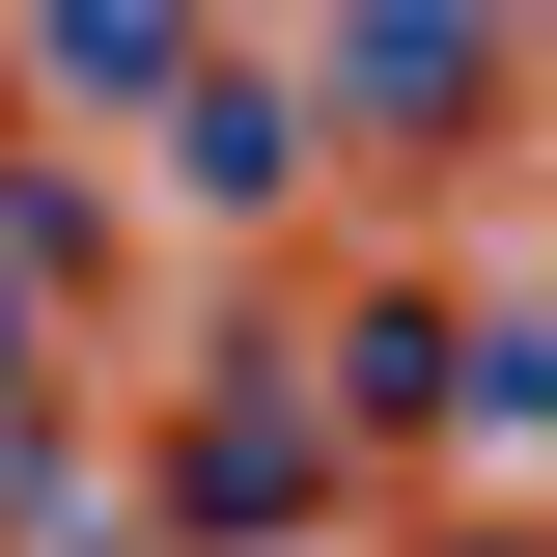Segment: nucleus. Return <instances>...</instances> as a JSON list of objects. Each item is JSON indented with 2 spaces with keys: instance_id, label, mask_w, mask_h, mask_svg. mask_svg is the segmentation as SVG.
Returning <instances> with one entry per match:
<instances>
[{
  "instance_id": "3",
  "label": "nucleus",
  "mask_w": 557,
  "mask_h": 557,
  "mask_svg": "<svg viewBox=\"0 0 557 557\" xmlns=\"http://www.w3.org/2000/svg\"><path fill=\"white\" fill-rule=\"evenodd\" d=\"M28 57H57L84 112H168V84H196V0H28Z\"/></svg>"
},
{
  "instance_id": "2",
  "label": "nucleus",
  "mask_w": 557,
  "mask_h": 557,
  "mask_svg": "<svg viewBox=\"0 0 557 557\" xmlns=\"http://www.w3.org/2000/svg\"><path fill=\"white\" fill-rule=\"evenodd\" d=\"M307 139H335L307 84H168V196H223V223H251V196H307Z\"/></svg>"
},
{
  "instance_id": "4",
  "label": "nucleus",
  "mask_w": 557,
  "mask_h": 557,
  "mask_svg": "<svg viewBox=\"0 0 557 557\" xmlns=\"http://www.w3.org/2000/svg\"><path fill=\"white\" fill-rule=\"evenodd\" d=\"M446 418H474V446H557V307H474V335H446Z\"/></svg>"
},
{
  "instance_id": "5",
  "label": "nucleus",
  "mask_w": 557,
  "mask_h": 557,
  "mask_svg": "<svg viewBox=\"0 0 557 557\" xmlns=\"http://www.w3.org/2000/svg\"><path fill=\"white\" fill-rule=\"evenodd\" d=\"M0 391H28V307H0Z\"/></svg>"
},
{
  "instance_id": "1",
  "label": "nucleus",
  "mask_w": 557,
  "mask_h": 557,
  "mask_svg": "<svg viewBox=\"0 0 557 557\" xmlns=\"http://www.w3.org/2000/svg\"><path fill=\"white\" fill-rule=\"evenodd\" d=\"M474 84H502V0H335V112L362 139H474Z\"/></svg>"
}]
</instances>
